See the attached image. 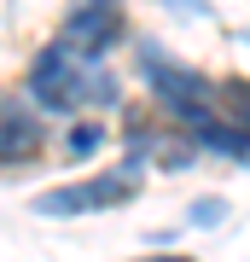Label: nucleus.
<instances>
[{"mask_svg":"<svg viewBox=\"0 0 250 262\" xmlns=\"http://www.w3.org/2000/svg\"><path fill=\"white\" fill-rule=\"evenodd\" d=\"M29 94L41 111H82V105H111L117 82L99 70V53H82L76 41H53L29 64Z\"/></svg>","mask_w":250,"mask_h":262,"instance_id":"1","label":"nucleus"},{"mask_svg":"<svg viewBox=\"0 0 250 262\" xmlns=\"http://www.w3.org/2000/svg\"><path fill=\"white\" fill-rule=\"evenodd\" d=\"M134 187H140L134 175H99V181H82V187H58V192H47L35 210H47V215L105 210V204H122V198H134Z\"/></svg>","mask_w":250,"mask_h":262,"instance_id":"2","label":"nucleus"},{"mask_svg":"<svg viewBox=\"0 0 250 262\" xmlns=\"http://www.w3.org/2000/svg\"><path fill=\"white\" fill-rule=\"evenodd\" d=\"M41 146H47L41 117H35V111H24V105H12V99H0V163H6V169L35 163V158H41Z\"/></svg>","mask_w":250,"mask_h":262,"instance_id":"3","label":"nucleus"},{"mask_svg":"<svg viewBox=\"0 0 250 262\" xmlns=\"http://www.w3.org/2000/svg\"><path fill=\"white\" fill-rule=\"evenodd\" d=\"M70 41L82 53H105V47H117L122 41V29H117V12L111 6H82L70 18Z\"/></svg>","mask_w":250,"mask_h":262,"instance_id":"4","label":"nucleus"},{"mask_svg":"<svg viewBox=\"0 0 250 262\" xmlns=\"http://www.w3.org/2000/svg\"><path fill=\"white\" fill-rule=\"evenodd\" d=\"M221 105H227V117L239 122V128L250 134V82H233V88H221Z\"/></svg>","mask_w":250,"mask_h":262,"instance_id":"5","label":"nucleus"},{"mask_svg":"<svg viewBox=\"0 0 250 262\" xmlns=\"http://www.w3.org/2000/svg\"><path fill=\"white\" fill-rule=\"evenodd\" d=\"M99 140H105V134H99V122H76V128H70V151H76V158L99 151Z\"/></svg>","mask_w":250,"mask_h":262,"instance_id":"6","label":"nucleus"},{"mask_svg":"<svg viewBox=\"0 0 250 262\" xmlns=\"http://www.w3.org/2000/svg\"><path fill=\"white\" fill-rule=\"evenodd\" d=\"M175 6H186V12H204V0H175Z\"/></svg>","mask_w":250,"mask_h":262,"instance_id":"7","label":"nucleus"}]
</instances>
